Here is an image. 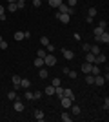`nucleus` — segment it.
<instances>
[{"label":"nucleus","instance_id":"nucleus-1","mask_svg":"<svg viewBox=\"0 0 109 122\" xmlns=\"http://www.w3.org/2000/svg\"><path fill=\"white\" fill-rule=\"evenodd\" d=\"M55 64H57V56L53 55V53H49V55H46V56H44V66L53 67Z\"/></svg>","mask_w":109,"mask_h":122},{"label":"nucleus","instance_id":"nucleus-2","mask_svg":"<svg viewBox=\"0 0 109 122\" xmlns=\"http://www.w3.org/2000/svg\"><path fill=\"white\" fill-rule=\"evenodd\" d=\"M95 42H96V44H109V33L104 31L100 36H95Z\"/></svg>","mask_w":109,"mask_h":122},{"label":"nucleus","instance_id":"nucleus-3","mask_svg":"<svg viewBox=\"0 0 109 122\" xmlns=\"http://www.w3.org/2000/svg\"><path fill=\"white\" fill-rule=\"evenodd\" d=\"M13 107H15V111H18V113H22L26 109V106H24V102H20V98H15V100H13Z\"/></svg>","mask_w":109,"mask_h":122},{"label":"nucleus","instance_id":"nucleus-4","mask_svg":"<svg viewBox=\"0 0 109 122\" xmlns=\"http://www.w3.org/2000/svg\"><path fill=\"white\" fill-rule=\"evenodd\" d=\"M58 11L60 13H66V15H73V7H69L67 4H64V2H60V5H58Z\"/></svg>","mask_w":109,"mask_h":122},{"label":"nucleus","instance_id":"nucleus-5","mask_svg":"<svg viewBox=\"0 0 109 122\" xmlns=\"http://www.w3.org/2000/svg\"><path fill=\"white\" fill-rule=\"evenodd\" d=\"M57 18L62 22V24H69V20H71V15H66V13H58Z\"/></svg>","mask_w":109,"mask_h":122},{"label":"nucleus","instance_id":"nucleus-6","mask_svg":"<svg viewBox=\"0 0 109 122\" xmlns=\"http://www.w3.org/2000/svg\"><path fill=\"white\" fill-rule=\"evenodd\" d=\"M62 56L66 60H75V53L71 49H62Z\"/></svg>","mask_w":109,"mask_h":122},{"label":"nucleus","instance_id":"nucleus-7","mask_svg":"<svg viewBox=\"0 0 109 122\" xmlns=\"http://www.w3.org/2000/svg\"><path fill=\"white\" fill-rule=\"evenodd\" d=\"M60 102H62V107H71V104L75 100L73 98H69V97H60Z\"/></svg>","mask_w":109,"mask_h":122},{"label":"nucleus","instance_id":"nucleus-8","mask_svg":"<svg viewBox=\"0 0 109 122\" xmlns=\"http://www.w3.org/2000/svg\"><path fill=\"white\" fill-rule=\"evenodd\" d=\"M105 60H107V56H105L104 53H98V55L95 56V64H104Z\"/></svg>","mask_w":109,"mask_h":122},{"label":"nucleus","instance_id":"nucleus-9","mask_svg":"<svg viewBox=\"0 0 109 122\" xmlns=\"http://www.w3.org/2000/svg\"><path fill=\"white\" fill-rule=\"evenodd\" d=\"M105 80H104V76L102 75H95V86H104Z\"/></svg>","mask_w":109,"mask_h":122},{"label":"nucleus","instance_id":"nucleus-10","mask_svg":"<svg viewBox=\"0 0 109 122\" xmlns=\"http://www.w3.org/2000/svg\"><path fill=\"white\" fill-rule=\"evenodd\" d=\"M33 117L36 118V120H44V111H42V109H35V113H33Z\"/></svg>","mask_w":109,"mask_h":122},{"label":"nucleus","instance_id":"nucleus-11","mask_svg":"<svg viewBox=\"0 0 109 122\" xmlns=\"http://www.w3.org/2000/svg\"><path fill=\"white\" fill-rule=\"evenodd\" d=\"M11 80H13V86H15V89H18V87H20V76L18 75H13V78H11Z\"/></svg>","mask_w":109,"mask_h":122},{"label":"nucleus","instance_id":"nucleus-12","mask_svg":"<svg viewBox=\"0 0 109 122\" xmlns=\"http://www.w3.org/2000/svg\"><path fill=\"white\" fill-rule=\"evenodd\" d=\"M47 75H49V73H47V69L44 66L38 67V76H40V78H47Z\"/></svg>","mask_w":109,"mask_h":122},{"label":"nucleus","instance_id":"nucleus-13","mask_svg":"<svg viewBox=\"0 0 109 122\" xmlns=\"http://www.w3.org/2000/svg\"><path fill=\"white\" fill-rule=\"evenodd\" d=\"M95 56H96V55H93L91 51H87V55H85V62H89V64H95Z\"/></svg>","mask_w":109,"mask_h":122},{"label":"nucleus","instance_id":"nucleus-14","mask_svg":"<svg viewBox=\"0 0 109 122\" xmlns=\"http://www.w3.org/2000/svg\"><path fill=\"white\" fill-rule=\"evenodd\" d=\"M91 66H93V64L84 62V64H82V71H84V73H91Z\"/></svg>","mask_w":109,"mask_h":122},{"label":"nucleus","instance_id":"nucleus-15","mask_svg":"<svg viewBox=\"0 0 109 122\" xmlns=\"http://www.w3.org/2000/svg\"><path fill=\"white\" fill-rule=\"evenodd\" d=\"M44 93H46L47 97H51V95H55V86H47L46 89H44Z\"/></svg>","mask_w":109,"mask_h":122},{"label":"nucleus","instance_id":"nucleus-16","mask_svg":"<svg viewBox=\"0 0 109 122\" xmlns=\"http://www.w3.org/2000/svg\"><path fill=\"white\" fill-rule=\"evenodd\" d=\"M104 27H100V25H96V27H95V29H93V35L95 36H100V35H102V33H104Z\"/></svg>","mask_w":109,"mask_h":122},{"label":"nucleus","instance_id":"nucleus-17","mask_svg":"<svg viewBox=\"0 0 109 122\" xmlns=\"http://www.w3.org/2000/svg\"><path fill=\"white\" fill-rule=\"evenodd\" d=\"M100 67H98V64H93V66H91V75H100Z\"/></svg>","mask_w":109,"mask_h":122},{"label":"nucleus","instance_id":"nucleus-18","mask_svg":"<svg viewBox=\"0 0 109 122\" xmlns=\"http://www.w3.org/2000/svg\"><path fill=\"white\" fill-rule=\"evenodd\" d=\"M55 95H57L58 98L64 97V87H62V86H57V87H55Z\"/></svg>","mask_w":109,"mask_h":122},{"label":"nucleus","instance_id":"nucleus-19","mask_svg":"<svg viewBox=\"0 0 109 122\" xmlns=\"http://www.w3.org/2000/svg\"><path fill=\"white\" fill-rule=\"evenodd\" d=\"M85 82H87L89 86H95V75H91V73H87V76H85Z\"/></svg>","mask_w":109,"mask_h":122},{"label":"nucleus","instance_id":"nucleus-20","mask_svg":"<svg viewBox=\"0 0 109 122\" xmlns=\"http://www.w3.org/2000/svg\"><path fill=\"white\" fill-rule=\"evenodd\" d=\"M20 87H26V89H27V87H31L29 78H22V80H20Z\"/></svg>","mask_w":109,"mask_h":122},{"label":"nucleus","instance_id":"nucleus-21","mask_svg":"<svg viewBox=\"0 0 109 122\" xmlns=\"http://www.w3.org/2000/svg\"><path fill=\"white\" fill-rule=\"evenodd\" d=\"M64 97H69V98L75 100V93H73L71 89H67V87H64Z\"/></svg>","mask_w":109,"mask_h":122},{"label":"nucleus","instance_id":"nucleus-22","mask_svg":"<svg viewBox=\"0 0 109 122\" xmlns=\"http://www.w3.org/2000/svg\"><path fill=\"white\" fill-rule=\"evenodd\" d=\"M71 111H73V115H75V117H76V115H80V106L71 104Z\"/></svg>","mask_w":109,"mask_h":122},{"label":"nucleus","instance_id":"nucleus-23","mask_svg":"<svg viewBox=\"0 0 109 122\" xmlns=\"http://www.w3.org/2000/svg\"><path fill=\"white\" fill-rule=\"evenodd\" d=\"M89 51H91V53H93V55H98V53H102V51H100V47L96 46V44H93V46L89 47Z\"/></svg>","mask_w":109,"mask_h":122},{"label":"nucleus","instance_id":"nucleus-24","mask_svg":"<svg viewBox=\"0 0 109 122\" xmlns=\"http://www.w3.org/2000/svg\"><path fill=\"white\" fill-rule=\"evenodd\" d=\"M15 40H16V42L24 40V31H16V33H15Z\"/></svg>","mask_w":109,"mask_h":122},{"label":"nucleus","instance_id":"nucleus-25","mask_svg":"<svg viewBox=\"0 0 109 122\" xmlns=\"http://www.w3.org/2000/svg\"><path fill=\"white\" fill-rule=\"evenodd\" d=\"M7 9H9L11 13H16V11H18V4H16V2H15V4H9V5H7Z\"/></svg>","mask_w":109,"mask_h":122},{"label":"nucleus","instance_id":"nucleus-26","mask_svg":"<svg viewBox=\"0 0 109 122\" xmlns=\"http://www.w3.org/2000/svg\"><path fill=\"white\" fill-rule=\"evenodd\" d=\"M33 64H35V67H42V66H44V58H35Z\"/></svg>","mask_w":109,"mask_h":122},{"label":"nucleus","instance_id":"nucleus-27","mask_svg":"<svg viewBox=\"0 0 109 122\" xmlns=\"http://www.w3.org/2000/svg\"><path fill=\"white\" fill-rule=\"evenodd\" d=\"M62 120H64V122H71V120H73V117L69 115V113L64 111V113H62Z\"/></svg>","mask_w":109,"mask_h":122},{"label":"nucleus","instance_id":"nucleus-28","mask_svg":"<svg viewBox=\"0 0 109 122\" xmlns=\"http://www.w3.org/2000/svg\"><path fill=\"white\" fill-rule=\"evenodd\" d=\"M51 86H55V87H57V86H62V80H60L58 76H55V78L51 80Z\"/></svg>","mask_w":109,"mask_h":122},{"label":"nucleus","instance_id":"nucleus-29","mask_svg":"<svg viewBox=\"0 0 109 122\" xmlns=\"http://www.w3.org/2000/svg\"><path fill=\"white\" fill-rule=\"evenodd\" d=\"M7 98H9V100H15L16 98V89H13V91L7 93Z\"/></svg>","mask_w":109,"mask_h":122},{"label":"nucleus","instance_id":"nucleus-30","mask_svg":"<svg viewBox=\"0 0 109 122\" xmlns=\"http://www.w3.org/2000/svg\"><path fill=\"white\" fill-rule=\"evenodd\" d=\"M46 55H47L46 49H38V51H36V56H38V58H44Z\"/></svg>","mask_w":109,"mask_h":122},{"label":"nucleus","instance_id":"nucleus-31","mask_svg":"<svg viewBox=\"0 0 109 122\" xmlns=\"http://www.w3.org/2000/svg\"><path fill=\"white\" fill-rule=\"evenodd\" d=\"M40 44H42L44 47H46L47 44H49V38H47V36H42V38H40Z\"/></svg>","mask_w":109,"mask_h":122},{"label":"nucleus","instance_id":"nucleus-32","mask_svg":"<svg viewBox=\"0 0 109 122\" xmlns=\"http://www.w3.org/2000/svg\"><path fill=\"white\" fill-rule=\"evenodd\" d=\"M89 16H91V18L96 16V7H91V9H89Z\"/></svg>","mask_w":109,"mask_h":122},{"label":"nucleus","instance_id":"nucleus-33","mask_svg":"<svg viewBox=\"0 0 109 122\" xmlns=\"http://www.w3.org/2000/svg\"><path fill=\"white\" fill-rule=\"evenodd\" d=\"M40 97H42V91H33V98H35V100H38Z\"/></svg>","mask_w":109,"mask_h":122},{"label":"nucleus","instance_id":"nucleus-34","mask_svg":"<svg viewBox=\"0 0 109 122\" xmlns=\"http://www.w3.org/2000/svg\"><path fill=\"white\" fill-rule=\"evenodd\" d=\"M76 75H78V73H76V71H71V69H69V73H67L69 78H76Z\"/></svg>","mask_w":109,"mask_h":122},{"label":"nucleus","instance_id":"nucleus-35","mask_svg":"<svg viewBox=\"0 0 109 122\" xmlns=\"http://www.w3.org/2000/svg\"><path fill=\"white\" fill-rule=\"evenodd\" d=\"M26 98H27V100H33V91L27 89V91H26Z\"/></svg>","mask_w":109,"mask_h":122},{"label":"nucleus","instance_id":"nucleus-36","mask_svg":"<svg viewBox=\"0 0 109 122\" xmlns=\"http://www.w3.org/2000/svg\"><path fill=\"white\" fill-rule=\"evenodd\" d=\"M0 20H5V15H4V7L0 5Z\"/></svg>","mask_w":109,"mask_h":122},{"label":"nucleus","instance_id":"nucleus-37","mask_svg":"<svg viewBox=\"0 0 109 122\" xmlns=\"http://www.w3.org/2000/svg\"><path fill=\"white\" fill-rule=\"evenodd\" d=\"M0 49H7V42H5V40L0 42Z\"/></svg>","mask_w":109,"mask_h":122},{"label":"nucleus","instance_id":"nucleus-38","mask_svg":"<svg viewBox=\"0 0 109 122\" xmlns=\"http://www.w3.org/2000/svg\"><path fill=\"white\" fill-rule=\"evenodd\" d=\"M67 5L69 7H75V5H76V0H67Z\"/></svg>","mask_w":109,"mask_h":122},{"label":"nucleus","instance_id":"nucleus-39","mask_svg":"<svg viewBox=\"0 0 109 122\" xmlns=\"http://www.w3.org/2000/svg\"><path fill=\"white\" fill-rule=\"evenodd\" d=\"M33 5H35V7H40V5H42V0H33Z\"/></svg>","mask_w":109,"mask_h":122},{"label":"nucleus","instance_id":"nucleus-40","mask_svg":"<svg viewBox=\"0 0 109 122\" xmlns=\"http://www.w3.org/2000/svg\"><path fill=\"white\" fill-rule=\"evenodd\" d=\"M47 51H49V53H53V51H55V46H53V44H47Z\"/></svg>","mask_w":109,"mask_h":122},{"label":"nucleus","instance_id":"nucleus-41","mask_svg":"<svg viewBox=\"0 0 109 122\" xmlns=\"http://www.w3.org/2000/svg\"><path fill=\"white\" fill-rule=\"evenodd\" d=\"M89 47H91V44H82V49L85 51V53H87V51H89Z\"/></svg>","mask_w":109,"mask_h":122},{"label":"nucleus","instance_id":"nucleus-42","mask_svg":"<svg viewBox=\"0 0 109 122\" xmlns=\"http://www.w3.org/2000/svg\"><path fill=\"white\" fill-rule=\"evenodd\" d=\"M104 109H105V111L109 109V98H105V100H104Z\"/></svg>","mask_w":109,"mask_h":122},{"label":"nucleus","instance_id":"nucleus-43","mask_svg":"<svg viewBox=\"0 0 109 122\" xmlns=\"http://www.w3.org/2000/svg\"><path fill=\"white\" fill-rule=\"evenodd\" d=\"M98 25H100V27H104V29H105V27H107V22H105V20H100V24H98Z\"/></svg>","mask_w":109,"mask_h":122},{"label":"nucleus","instance_id":"nucleus-44","mask_svg":"<svg viewBox=\"0 0 109 122\" xmlns=\"http://www.w3.org/2000/svg\"><path fill=\"white\" fill-rule=\"evenodd\" d=\"M16 0H7V4H15Z\"/></svg>","mask_w":109,"mask_h":122},{"label":"nucleus","instance_id":"nucleus-45","mask_svg":"<svg viewBox=\"0 0 109 122\" xmlns=\"http://www.w3.org/2000/svg\"><path fill=\"white\" fill-rule=\"evenodd\" d=\"M16 2H22V4H26V0H16Z\"/></svg>","mask_w":109,"mask_h":122},{"label":"nucleus","instance_id":"nucleus-46","mask_svg":"<svg viewBox=\"0 0 109 122\" xmlns=\"http://www.w3.org/2000/svg\"><path fill=\"white\" fill-rule=\"evenodd\" d=\"M2 40H4V38H2V35H0V42H2Z\"/></svg>","mask_w":109,"mask_h":122},{"label":"nucleus","instance_id":"nucleus-47","mask_svg":"<svg viewBox=\"0 0 109 122\" xmlns=\"http://www.w3.org/2000/svg\"><path fill=\"white\" fill-rule=\"evenodd\" d=\"M76 2H80V0H76Z\"/></svg>","mask_w":109,"mask_h":122},{"label":"nucleus","instance_id":"nucleus-48","mask_svg":"<svg viewBox=\"0 0 109 122\" xmlns=\"http://www.w3.org/2000/svg\"><path fill=\"white\" fill-rule=\"evenodd\" d=\"M47 2H49V0H47Z\"/></svg>","mask_w":109,"mask_h":122}]
</instances>
